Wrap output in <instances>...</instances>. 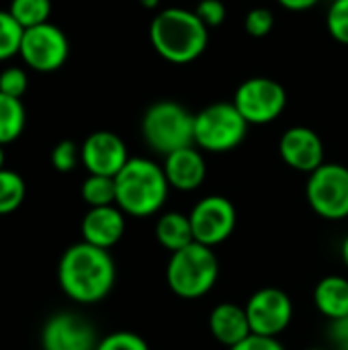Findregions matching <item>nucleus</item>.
<instances>
[{
    "instance_id": "f257e3e1",
    "label": "nucleus",
    "mask_w": 348,
    "mask_h": 350,
    "mask_svg": "<svg viewBox=\"0 0 348 350\" xmlns=\"http://www.w3.org/2000/svg\"><path fill=\"white\" fill-rule=\"evenodd\" d=\"M57 281L62 291L76 304H101L115 287L117 267L109 250L86 242L72 244L59 258Z\"/></svg>"
},
{
    "instance_id": "c9c22d12",
    "label": "nucleus",
    "mask_w": 348,
    "mask_h": 350,
    "mask_svg": "<svg viewBox=\"0 0 348 350\" xmlns=\"http://www.w3.org/2000/svg\"><path fill=\"white\" fill-rule=\"evenodd\" d=\"M4 146H0V170L4 168V150H2Z\"/></svg>"
},
{
    "instance_id": "f3484780",
    "label": "nucleus",
    "mask_w": 348,
    "mask_h": 350,
    "mask_svg": "<svg viewBox=\"0 0 348 350\" xmlns=\"http://www.w3.org/2000/svg\"><path fill=\"white\" fill-rule=\"evenodd\" d=\"M209 332L219 345H224L228 349L240 345L242 340H246L252 334L248 316H246V308H240V306L228 304V301L215 306L209 314Z\"/></svg>"
},
{
    "instance_id": "9b49d317",
    "label": "nucleus",
    "mask_w": 348,
    "mask_h": 350,
    "mask_svg": "<svg viewBox=\"0 0 348 350\" xmlns=\"http://www.w3.org/2000/svg\"><path fill=\"white\" fill-rule=\"evenodd\" d=\"M246 316L252 334L279 338L293 320V301L279 287H263L246 301Z\"/></svg>"
},
{
    "instance_id": "f704fd0d",
    "label": "nucleus",
    "mask_w": 348,
    "mask_h": 350,
    "mask_svg": "<svg viewBox=\"0 0 348 350\" xmlns=\"http://www.w3.org/2000/svg\"><path fill=\"white\" fill-rule=\"evenodd\" d=\"M144 8H148V10H154L158 4H160V0H137Z\"/></svg>"
},
{
    "instance_id": "b1692460",
    "label": "nucleus",
    "mask_w": 348,
    "mask_h": 350,
    "mask_svg": "<svg viewBox=\"0 0 348 350\" xmlns=\"http://www.w3.org/2000/svg\"><path fill=\"white\" fill-rule=\"evenodd\" d=\"M25 29L12 18L8 10H0V62L18 53Z\"/></svg>"
},
{
    "instance_id": "39448f33",
    "label": "nucleus",
    "mask_w": 348,
    "mask_h": 350,
    "mask_svg": "<svg viewBox=\"0 0 348 350\" xmlns=\"http://www.w3.org/2000/svg\"><path fill=\"white\" fill-rule=\"evenodd\" d=\"M142 135L148 148L168 156L195 146V115L174 100L154 103L142 117Z\"/></svg>"
},
{
    "instance_id": "dca6fc26",
    "label": "nucleus",
    "mask_w": 348,
    "mask_h": 350,
    "mask_svg": "<svg viewBox=\"0 0 348 350\" xmlns=\"http://www.w3.org/2000/svg\"><path fill=\"white\" fill-rule=\"evenodd\" d=\"M164 174L170 185V189L193 193L197 191L207 176V164L197 146L180 148L168 156H164Z\"/></svg>"
},
{
    "instance_id": "bb28decb",
    "label": "nucleus",
    "mask_w": 348,
    "mask_h": 350,
    "mask_svg": "<svg viewBox=\"0 0 348 350\" xmlns=\"http://www.w3.org/2000/svg\"><path fill=\"white\" fill-rule=\"evenodd\" d=\"M96 350H150V345L135 332L119 330L101 338Z\"/></svg>"
},
{
    "instance_id": "ddd939ff",
    "label": "nucleus",
    "mask_w": 348,
    "mask_h": 350,
    "mask_svg": "<svg viewBox=\"0 0 348 350\" xmlns=\"http://www.w3.org/2000/svg\"><path fill=\"white\" fill-rule=\"evenodd\" d=\"M80 160L88 174H101L115 178L129 162L125 142L113 131H94L80 146Z\"/></svg>"
},
{
    "instance_id": "72a5a7b5",
    "label": "nucleus",
    "mask_w": 348,
    "mask_h": 350,
    "mask_svg": "<svg viewBox=\"0 0 348 350\" xmlns=\"http://www.w3.org/2000/svg\"><path fill=\"white\" fill-rule=\"evenodd\" d=\"M340 256H343V262H345V267L348 269V236L345 238V242H343V248H340Z\"/></svg>"
},
{
    "instance_id": "a878e982",
    "label": "nucleus",
    "mask_w": 348,
    "mask_h": 350,
    "mask_svg": "<svg viewBox=\"0 0 348 350\" xmlns=\"http://www.w3.org/2000/svg\"><path fill=\"white\" fill-rule=\"evenodd\" d=\"M80 160V148L72 142V139H62L53 146L51 150V166L62 172V174H68L72 172L76 166H78Z\"/></svg>"
},
{
    "instance_id": "0eeeda50",
    "label": "nucleus",
    "mask_w": 348,
    "mask_h": 350,
    "mask_svg": "<svg viewBox=\"0 0 348 350\" xmlns=\"http://www.w3.org/2000/svg\"><path fill=\"white\" fill-rule=\"evenodd\" d=\"M306 199L316 215L328 221L348 217V168L336 162H324L308 174Z\"/></svg>"
},
{
    "instance_id": "9d476101",
    "label": "nucleus",
    "mask_w": 348,
    "mask_h": 350,
    "mask_svg": "<svg viewBox=\"0 0 348 350\" xmlns=\"http://www.w3.org/2000/svg\"><path fill=\"white\" fill-rule=\"evenodd\" d=\"M189 219H191L195 242L215 248L232 238L236 224H238V213H236L234 203L228 197L209 195V197H203L191 209Z\"/></svg>"
},
{
    "instance_id": "6ab92c4d",
    "label": "nucleus",
    "mask_w": 348,
    "mask_h": 350,
    "mask_svg": "<svg viewBox=\"0 0 348 350\" xmlns=\"http://www.w3.org/2000/svg\"><path fill=\"white\" fill-rule=\"evenodd\" d=\"M156 240L170 254L193 244L195 238H193V228H191L189 215H185L180 211L162 213L156 221Z\"/></svg>"
},
{
    "instance_id": "e433bc0d",
    "label": "nucleus",
    "mask_w": 348,
    "mask_h": 350,
    "mask_svg": "<svg viewBox=\"0 0 348 350\" xmlns=\"http://www.w3.org/2000/svg\"><path fill=\"white\" fill-rule=\"evenodd\" d=\"M308 350H324V349H308Z\"/></svg>"
},
{
    "instance_id": "473e14b6",
    "label": "nucleus",
    "mask_w": 348,
    "mask_h": 350,
    "mask_svg": "<svg viewBox=\"0 0 348 350\" xmlns=\"http://www.w3.org/2000/svg\"><path fill=\"white\" fill-rule=\"evenodd\" d=\"M285 10H291V12H304V10H310L314 8L320 0H277Z\"/></svg>"
},
{
    "instance_id": "c85d7f7f",
    "label": "nucleus",
    "mask_w": 348,
    "mask_h": 350,
    "mask_svg": "<svg viewBox=\"0 0 348 350\" xmlns=\"http://www.w3.org/2000/svg\"><path fill=\"white\" fill-rule=\"evenodd\" d=\"M29 88V78L23 68H4L0 72V92L12 98H23Z\"/></svg>"
},
{
    "instance_id": "412c9836",
    "label": "nucleus",
    "mask_w": 348,
    "mask_h": 350,
    "mask_svg": "<svg viewBox=\"0 0 348 350\" xmlns=\"http://www.w3.org/2000/svg\"><path fill=\"white\" fill-rule=\"evenodd\" d=\"M82 201L90 207H109L117 205V187L115 178L101 176V174H88L80 189Z\"/></svg>"
},
{
    "instance_id": "4be33fe9",
    "label": "nucleus",
    "mask_w": 348,
    "mask_h": 350,
    "mask_svg": "<svg viewBox=\"0 0 348 350\" xmlns=\"http://www.w3.org/2000/svg\"><path fill=\"white\" fill-rule=\"evenodd\" d=\"M27 197V185L14 170H0V215L14 213Z\"/></svg>"
},
{
    "instance_id": "cd10ccee",
    "label": "nucleus",
    "mask_w": 348,
    "mask_h": 350,
    "mask_svg": "<svg viewBox=\"0 0 348 350\" xmlns=\"http://www.w3.org/2000/svg\"><path fill=\"white\" fill-rule=\"evenodd\" d=\"M273 27H275V14H273V10H269L265 6L250 8L244 18V31L256 39L267 37L273 31Z\"/></svg>"
},
{
    "instance_id": "4468645a",
    "label": "nucleus",
    "mask_w": 348,
    "mask_h": 350,
    "mask_svg": "<svg viewBox=\"0 0 348 350\" xmlns=\"http://www.w3.org/2000/svg\"><path fill=\"white\" fill-rule=\"evenodd\" d=\"M279 156L289 168L312 174L324 164L322 137L306 125L289 127L279 139Z\"/></svg>"
},
{
    "instance_id": "1a4fd4ad",
    "label": "nucleus",
    "mask_w": 348,
    "mask_h": 350,
    "mask_svg": "<svg viewBox=\"0 0 348 350\" xmlns=\"http://www.w3.org/2000/svg\"><path fill=\"white\" fill-rule=\"evenodd\" d=\"M18 55L31 70L49 74L66 64L70 55V41L59 27L53 23H43L25 29Z\"/></svg>"
},
{
    "instance_id": "20e7f679",
    "label": "nucleus",
    "mask_w": 348,
    "mask_h": 350,
    "mask_svg": "<svg viewBox=\"0 0 348 350\" xmlns=\"http://www.w3.org/2000/svg\"><path fill=\"white\" fill-rule=\"evenodd\" d=\"M219 279V260L213 248L199 242L172 252L166 267V283L180 299H199L207 295Z\"/></svg>"
},
{
    "instance_id": "423d86ee",
    "label": "nucleus",
    "mask_w": 348,
    "mask_h": 350,
    "mask_svg": "<svg viewBox=\"0 0 348 350\" xmlns=\"http://www.w3.org/2000/svg\"><path fill=\"white\" fill-rule=\"evenodd\" d=\"M248 127L234 103H213L195 115V146L211 154L232 152L246 139Z\"/></svg>"
},
{
    "instance_id": "393cba45",
    "label": "nucleus",
    "mask_w": 348,
    "mask_h": 350,
    "mask_svg": "<svg viewBox=\"0 0 348 350\" xmlns=\"http://www.w3.org/2000/svg\"><path fill=\"white\" fill-rule=\"evenodd\" d=\"M326 29L330 37L348 45V0H334L326 14Z\"/></svg>"
},
{
    "instance_id": "2eb2a0df",
    "label": "nucleus",
    "mask_w": 348,
    "mask_h": 350,
    "mask_svg": "<svg viewBox=\"0 0 348 350\" xmlns=\"http://www.w3.org/2000/svg\"><path fill=\"white\" fill-rule=\"evenodd\" d=\"M82 242L103 250H111L125 234V213L117 205L90 207L80 224Z\"/></svg>"
},
{
    "instance_id": "5701e85b",
    "label": "nucleus",
    "mask_w": 348,
    "mask_h": 350,
    "mask_svg": "<svg viewBox=\"0 0 348 350\" xmlns=\"http://www.w3.org/2000/svg\"><path fill=\"white\" fill-rule=\"evenodd\" d=\"M8 12L23 29H31L49 23L51 0H10Z\"/></svg>"
},
{
    "instance_id": "aec40b11",
    "label": "nucleus",
    "mask_w": 348,
    "mask_h": 350,
    "mask_svg": "<svg viewBox=\"0 0 348 350\" xmlns=\"http://www.w3.org/2000/svg\"><path fill=\"white\" fill-rule=\"evenodd\" d=\"M27 125V111L21 98L0 92V146L12 144L21 137Z\"/></svg>"
},
{
    "instance_id": "c756f323",
    "label": "nucleus",
    "mask_w": 348,
    "mask_h": 350,
    "mask_svg": "<svg viewBox=\"0 0 348 350\" xmlns=\"http://www.w3.org/2000/svg\"><path fill=\"white\" fill-rule=\"evenodd\" d=\"M195 14L209 29V27H219L226 21L228 10H226V4L222 0H201L195 6Z\"/></svg>"
},
{
    "instance_id": "a211bd4d",
    "label": "nucleus",
    "mask_w": 348,
    "mask_h": 350,
    "mask_svg": "<svg viewBox=\"0 0 348 350\" xmlns=\"http://www.w3.org/2000/svg\"><path fill=\"white\" fill-rule=\"evenodd\" d=\"M314 304L318 312L332 320L348 316V279L340 275L324 277L314 289Z\"/></svg>"
},
{
    "instance_id": "2f4dec72",
    "label": "nucleus",
    "mask_w": 348,
    "mask_h": 350,
    "mask_svg": "<svg viewBox=\"0 0 348 350\" xmlns=\"http://www.w3.org/2000/svg\"><path fill=\"white\" fill-rule=\"evenodd\" d=\"M228 350H285V347L279 342V338H267V336L250 334L246 340H242L240 345Z\"/></svg>"
},
{
    "instance_id": "f03ea898",
    "label": "nucleus",
    "mask_w": 348,
    "mask_h": 350,
    "mask_svg": "<svg viewBox=\"0 0 348 350\" xmlns=\"http://www.w3.org/2000/svg\"><path fill=\"white\" fill-rule=\"evenodd\" d=\"M150 41L156 53L170 64H191L203 55L209 43V29L195 10L170 6L150 23Z\"/></svg>"
},
{
    "instance_id": "7ed1b4c3",
    "label": "nucleus",
    "mask_w": 348,
    "mask_h": 350,
    "mask_svg": "<svg viewBox=\"0 0 348 350\" xmlns=\"http://www.w3.org/2000/svg\"><path fill=\"white\" fill-rule=\"evenodd\" d=\"M117 207L131 217L156 215L170 193L164 168L150 158H129L115 176Z\"/></svg>"
},
{
    "instance_id": "6e6552de",
    "label": "nucleus",
    "mask_w": 348,
    "mask_h": 350,
    "mask_svg": "<svg viewBox=\"0 0 348 350\" xmlns=\"http://www.w3.org/2000/svg\"><path fill=\"white\" fill-rule=\"evenodd\" d=\"M232 103L248 125H267L283 115L287 92L281 82L267 76H254L236 88Z\"/></svg>"
},
{
    "instance_id": "7c9ffc66",
    "label": "nucleus",
    "mask_w": 348,
    "mask_h": 350,
    "mask_svg": "<svg viewBox=\"0 0 348 350\" xmlns=\"http://www.w3.org/2000/svg\"><path fill=\"white\" fill-rule=\"evenodd\" d=\"M328 340L334 350H348V316L330 322Z\"/></svg>"
},
{
    "instance_id": "f8f14e48",
    "label": "nucleus",
    "mask_w": 348,
    "mask_h": 350,
    "mask_svg": "<svg viewBox=\"0 0 348 350\" xmlns=\"http://www.w3.org/2000/svg\"><path fill=\"white\" fill-rule=\"evenodd\" d=\"M96 347L94 326L74 312H57L41 328L43 350H96Z\"/></svg>"
}]
</instances>
